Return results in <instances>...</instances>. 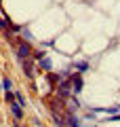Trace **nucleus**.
<instances>
[{
	"instance_id": "nucleus-6",
	"label": "nucleus",
	"mask_w": 120,
	"mask_h": 127,
	"mask_svg": "<svg viewBox=\"0 0 120 127\" xmlns=\"http://www.w3.org/2000/svg\"><path fill=\"white\" fill-rule=\"evenodd\" d=\"M40 66H42V68H44V70H51V59L42 57V59H40Z\"/></svg>"
},
{
	"instance_id": "nucleus-9",
	"label": "nucleus",
	"mask_w": 120,
	"mask_h": 127,
	"mask_svg": "<svg viewBox=\"0 0 120 127\" xmlns=\"http://www.w3.org/2000/svg\"><path fill=\"white\" fill-rule=\"evenodd\" d=\"M6 23H9V21H4V19L0 17V28H6Z\"/></svg>"
},
{
	"instance_id": "nucleus-3",
	"label": "nucleus",
	"mask_w": 120,
	"mask_h": 127,
	"mask_svg": "<svg viewBox=\"0 0 120 127\" xmlns=\"http://www.w3.org/2000/svg\"><path fill=\"white\" fill-rule=\"evenodd\" d=\"M23 70H25V74L30 78H34L36 76V72H34V64H32V59H25V62H23Z\"/></svg>"
},
{
	"instance_id": "nucleus-2",
	"label": "nucleus",
	"mask_w": 120,
	"mask_h": 127,
	"mask_svg": "<svg viewBox=\"0 0 120 127\" xmlns=\"http://www.w3.org/2000/svg\"><path fill=\"white\" fill-rule=\"evenodd\" d=\"M57 95L61 97V100H67V95H70V83H67V81H63L61 85H59V89H57Z\"/></svg>"
},
{
	"instance_id": "nucleus-8",
	"label": "nucleus",
	"mask_w": 120,
	"mask_h": 127,
	"mask_svg": "<svg viewBox=\"0 0 120 127\" xmlns=\"http://www.w3.org/2000/svg\"><path fill=\"white\" fill-rule=\"evenodd\" d=\"M2 85H4L6 91H11V81H2Z\"/></svg>"
},
{
	"instance_id": "nucleus-1",
	"label": "nucleus",
	"mask_w": 120,
	"mask_h": 127,
	"mask_svg": "<svg viewBox=\"0 0 120 127\" xmlns=\"http://www.w3.org/2000/svg\"><path fill=\"white\" fill-rule=\"evenodd\" d=\"M30 47L25 45V42H21V45H19V49H17V57L21 59V62H25V59H30Z\"/></svg>"
},
{
	"instance_id": "nucleus-5",
	"label": "nucleus",
	"mask_w": 120,
	"mask_h": 127,
	"mask_svg": "<svg viewBox=\"0 0 120 127\" xmlns=\"http://www.w3.org/2000/svg\"><path fill=\"white\" fill-rule=\"evenodd\" d=\"M9 106H11V110H13V114H15L17 119H23V110H21V106H19L17 102H11Z\"/></svg>"
},
{
	"instance_id": "nucleus-7",
	"label": "nucleus",
	"mask_w": 120,
	"mask_h": 127,
	"mask_svg": "<svg viewBox=\"0 0 120 127\" xmlns=\"http://www.w3.org/2000/svg\"><path fill=\"white\" fill-rule=\"evenodd\" d=\"M76 68H78V70H86V68H89V66H86L84 62H78V64H76Z\"/></svg>"
},
{
	"instance_id": "nucleus-4",
	"label": "nucleus",
	"mask_w": 120,
	"mask_h": 127,
	"mask_svg": "<svg viewBox=\"0 0 120 127\" xmlns=\"http://www.w3.org/2000/svg\"><path fill=\"white\" fill-rule=\"evenodd\" d=\"M72 91H76V93H78V91H82V76H74L72 78Z\"/></svg>"
}]
</instances>
